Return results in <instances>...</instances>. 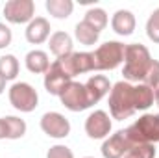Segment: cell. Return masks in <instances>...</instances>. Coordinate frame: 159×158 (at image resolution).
<instances>
[{"mask_svg": "<svg viewBox=\"0 0 159 158\" xmlns=\"http://www.w3.org/2000/svg\"><path fill=\"white\" fill-rule=\"evenodd\" d=\"M154 58L150 56V50L141 45V43H131L126 45V52H124V69L122 75L126 82H144L150 67H152Z\"/></svg>", "mask_w": 159, "mask_h": 158, "instance_id": "1", "label": "cell"}, {"mask_svg": "<svg viewBox=\"0 0 159 158\" xmlns=\"http://www.w3.org/2000/svg\"><path fill=\"white\" fill-rule=\"evenodd\" d=\"M135 101H133V86L126 80H120L111 86L109 91V114L117 121L131 117L135 114Z\"/></svg>", "mask_w": 159, "mask_h": 158, "instance_id": "2", "label": "cell"}, {"mask_svg": "<svg viewBox=\"0 0 159 158\" xmlns=\"http://www.w3.org/2000/svg\"><path fill=\"white\" fill-rule=\"evenodd\" d=\"M126 134L133 145L141 143H157L159 141V116L154 114H144L137 119L133 125L126 128Z\"/></svg>", "mask_w": 159, "mask_h": 158, "instance_id": "3", "label": "cell"}, {"mask_svg": "<svg viewBox=\"0 0 159 158\" xmlns=\"http://www.w3.org/2000/svg\"><path fill=\"white\" fill-rule=\"evenodd\" d=\"M124 52L126 45L120 41H106L100 45L93 56H94V71H113L120 63H124Z\"/></svg>", "mask_w": 159, "mask_h": 158, "instance_id": "4", "label": "cell"}, {"mask_svg": "<svg viewBox=\"0 0 159 158\" xmlns=\"http://www.w3.org/2000/svg\"><path fill=\"white\" fill-rule=\"evenodd\" d=\"M7 97H9L11 106L22 114L34 112L39 104V95H37L35 87L28 82H15L7 89Z\"/></svg>", "mask_w": 159, "mask_h": 158, "instance_id": "5", "label": "cell"}, {"mask_svg": "<svg viewBox=\"0 0 159 158\" xmlns=\"http://www.w3.org/2000/svg\"><path fill=\"white\" fill-rule=\"evenodd\" d=\"M59 101L61 104L70 110V112H83L87 108H91V99L87 95V89H85V84H80V82H70L59 95Z\"/></svg>", "mask_w": 159, "mask_h": 158, "instance_id": "6", "label": "cell"}, {"mask_svg": "<svg viewBox=\"0 0 159 158\" xmlns=\"http://www.w3.org/2000/svg\"><path fill=\"white\" fill-rule=\"evenodd\" d=\"M4 17L11 24H30L35 19L34 0H9L4 6Z\"/></svg>", "mask_w": 159, "mask_h": 158, "instance_id": "7", "label": "cell"}, {"mask_svg": "<svg viewBox=\"0 0 159 158\" xmlns=\"http://www.w3.org/2000/svg\"><path fill=\"white\" fill-rule=\"evenodd\" d=\"M41 130L54 140H63L70 134V121L59 112H46L41 117Z\"/></svg>", "mask_w": 159, "mask_h": 158, "instance_id": "8", "label": "cell"}, {"mask_svg": "<svg viewBox=\"0 0 159 158\" xmlns=\"http://www.w3.org/2000/svg\"><path fill=\"white\" fill-rule=\"evenodd\" d=\"M72 82V77L63 69L61 62L56 60L54 63H50V69L44 73V89L50 93V95H56L59 97L61 91Z\"/></svg>", "mask_w": 159, "mask_h": 158, "instance_id": "9", "label": "cell"}, {"mask_svg": "<svg viewBox=\"0 0 159 158\" xmlns=\"http://www.w3.org/2000/svg\"><path fill=\"white\" fill-rule=\"evenodd\" d=\"M111 117L104 110H94L85 119V132L91 140H106L111 132Z\"/></svg>", "mask_w": 159, "mask_h": 158, "instance_id": "10", "label": "cell"}, {"mask_svg": "<svg viewBox=\"0 0 159 158\" xmlns=\"http://www.w3.org/2000/svg\"><path fill=\"white\" fill-rule=\"evenodd\" d=\"M63 69L74 78L76 75H83V73H91L94 71V56L93 52H72L67 58L59 60Z\"/></svg>", "mask_w": 159, "mask_h": 158, "instance_id": "11", "label": "cell"}, {"mask_svg": "<svg viewBox=\"0 0 159 158\" xmlns=\"http://www.w3.org/2000/svg\"><path fill=\"white\" fill-rule=\"evenodd\" d=\"M133 147V143L129 141L128 134H126V128L119 130L115 134H111L109 138L104 140L102 143V156L104 158H124V155Z\"/></svg>", "mask_w": 159, "mask_h": 158, "instance_id": "12", "label": "cell"}, {"mask_svg": "<svg viewBox=\"0 0 159 158\" xmlns=\"http://www.w3.org/2000/svg\"><path fill=\"white\" fill-rule=\"evenodd\" d=\"M72 47H74L72 37H70L67 32H63V30L54 32V34L50 36V39H48V48H50V52L56 56V60H61V58L70 56V54L74 52Z\"/></svg>", "mask_w": 159, "mask_h": 158, "instance_id": "13", "label": "cell"}, {"mask_svg": "<svg viewBox=\"0 0 159 158\" xmlns=\"http://www.w3.org/2000/svg\"><path fill=\"white\" fill-rule=\"evenodd\" d=\"M50 22L48 19L44 17H35L24 30V36H26V41L32 43V45H41L46 39H50Z\"/></svg>", "mask_w": 159, "mask_h": 158, "instance_id": "14", "label": "cell"}, {"mask_svg": "<svg viewBox=\"0 0 159 158\" xmlns=\"http://www.w3.org/2000/svg\"><path fill=\"white\" fill-rule=\"evenodd\" d=\"M85 89H87V95L91 99V104H96L111 91V82L104 75H93L85 82Z\"/></svg>", "mask_w": 159, "mask_h": 158, "instance_id": "15", "label": "cell"}, {"mask_svg": "<svg viewBox=\"0 0 159 158\" xmlns=\"http://www.w3.org/2000/svg\"><path fill=\"white\" fill-rule=\"evenodd\" d=\"M135 24H137L135 15L129 9H119L111 17V28H113V32L122 36V37L131 36L133 30H135Z\"/></svg>", "mask_w": 159, "mask_h": 158, "instance_id": "16", "label": "cell"}, {"mask_svg": "<svg viewBox=\"0 0 159 158\" xmlns=\"http://www.w3.org/2000/svg\"><path fill=\"white\" fill-rule=\"evenodd\" d=\"M24 63H26V69L34 75H44L48 69H50V58L44 50L39 48H34L26 54L24 58Z\"/></svg>", "mask_w": 159, "mask_h": 158, "instance_id": "17", "label": "cell"}, {"mask_svg": "<svg viewBox=\"0 0 159 158\" xmlns=\"http://www.w3.org/2000/svg\"><path fill=\"white\" fill-rule=\"evenodd\" d=\"M133 101H135V110H148L156 101L152 87L146 86L144 82L133 86Z\"/></svg>", "mask_w": 159, "mask_h": 158, "instance_id": "18", "label": "cell"}, {"mask_svg": "<svg viewBox=\"0 0 159 158\" xmlns=\"http://www.w3.org/2000/svg\"><path fill=\"white\" fill-rule=\"evenodd\" d=\"M44 7L56 19H69L72 15L74 2L72 0H46L44 2Z\"/></svg>", "mask_w": 159, "mask_h": 158, "instance_id": "19", "label": "cell"}, {"mask_svg": "<svg viewBox=\"0 0 159 158\" xmlns=\"http://www.w3.org/2000/svg\"><path fill=\"white\" fill-rule=\"evenodd\" d=\"M74 36H76V39L81 43V45H85V47H93V45H96L98 43V37H100V34L93 28V26H89L85 21H81L76 24V28H74Z\"/></svg>", "mask_w": 159, "mask_h": 158, "instance_id": "20", "label": "cell"}, {"mask_svg": "<svg viewBox=\"0 0 159 158\" xmlns=\"http://www.w3.org/2000/svg\"><path fill=\"white\" fill-rule=\"evenodd\" d=\"M83 21H85L89 26H93L98 34H100V32L107 26V22H109L107 13H106L102 7H91V9H87V13H85Z\"/></svg>", "mask_w": 159, "mask_h": 158, "instance_id": "21", "label": "cell"}, {"mask_svg": "<svg viewBox=\"0 0 159 158\" xmlns=\"http://www.w3.org/2000/svg\"><path fill=\"white\" fill-rule=\"evenodd\" d=\"M19 69H20L19 60H17L13 54H4V56H0V75L7 80V82L17 78Z\"/></svg>", "mask_w": 159, "mask_h": 158, "instance_id": "22", "label": "cell"}, {"mask_svg": "<svg viewBox=\"0 0 159 158\" xmlns=\"http://www.w3.org/2000/svg\"><path fill=\"white\" fill-rule=\"evenodd\" d=\"M4 119L7 125V140H20L26 134L28 126H26L24 119L17 117V116H6Z\"/></svg>", "mask_w": 159, "mask_h": 158, "instance_id": "23", "label": "cell"}, {"mask_svg": "<svg viewBox=\"0 0 159 158\" xmlns=\"http://www.w3.org/2000/svg\"><path fill=\"white\" fill-rule=\"evenodd\" d=\"M124 158H156V147L150 143H141V145H133Z\"/></svg>", "mask_w": 159, "mask_h": 158, "instance_id": "24", "label": "cell"}, {"mask_svg": "<svg viewBox=\"0 0 159 158\" xmlns=\"http://www.w3.org/2000/svg\"><path fill=\"white\" fill-rule=\"evenodd\" d=\"M144 84L152 87L154 99L159 102V62L157 60L152 62V67H150V71H148V75H146V78H144Z\"/></svg>", "mask_w": 159, "mask_h": 158, "instance_id": "25", "label": "cell"}, {"mask_svg": "<svg viewBox=\"0 0 159 158\" xmlns=\"http://www.w3.org/2000/svg\"><path fill=\"white\" fill-rule=\"evenodd\" d=\"M146 36L150 41L159 43V7L152 11V15L146 21Z\"/></svg>", "mask_w": 159, "mask_h": 158, "instance_id": "26", "label": "cell"}, {"mask_svg": "<svg viewBox=\"0 0 159 158\" xmlns=\"http://www.w3.org/2000/svg\"><path fill=\"white\" fill-rule=\"evenodd\" d=\"M46 158H74V153L67 145H52L46 153Z\"/></svg>", "mask_w": 159, "mask_h": 158, "instance_id": "27", "label": "cell"}, {"mask_svg": "<svg viewBox=\"0 0 159 158\" xmlns=\"http://www.w3.org/2000/svg\"><path fill=\"white\" fill-rule=\"evenodd\" d=\"M11 41H13V34H11L9 26L4 24V22H0V50L6 48V47H9Z\"/></svg>", "mask_w": 159, "mask_h": 158, "instance_id": "28", "label": "cell"}, {"mask_svg": "<svg viewBox=\"0 0 159 158\" xmlns=\"http://www.w3.org/2000/svg\"><path fill=\"white\" fill-rule=\"evenodd\" d=\"M0 140H7V125L4 117H0Z\"/></svg>", "mask_w": 159, "mask_h": 158, "instance_id": "29", "label": "cell"}, {"mask_svg": "<svg viewBox=\"0 0 159 158\" xmlns=\"http://www.w3.org/2000/svg\"><path fill=\"white\" fill-rule=\"evenodd\" d=\"M6 82H7V80L0 75V95H2V93H4V89H6Z\"/></svg>", "mask_w": 159, "mask_h": 158, "instance_id": "30", "label": "cell"}, {"mask_svg": "<svg viewBox=\"0 0 159 158\" xmlns=\"http://www.w3.org/2000/svg\"><path fill=\"white\" fill-rule=\"evenodd\" d=\"M83 158H93V156H83Z\"/></svg>", "mask_w": 159, "mask_h": 158, "instance_id": "31", "label": "cell"}]
</instances>
